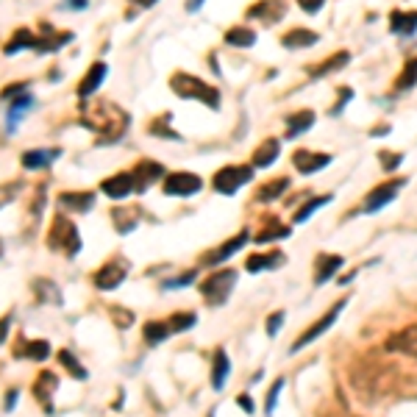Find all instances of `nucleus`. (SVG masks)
Masks as SVG:
<instances>
[{
  "instance_id": "1",
  "label": "nucleus",
  "mask_w": 417,
  "mask_h": 417,
  "mask_svg": "<svg viewBox=\"0 0 417 417\" xmlns=\"http://www.w3.org/2000/svg\"><path fill=\"white\" fill-rule=\"evenodd\" d=\"M81 125L92 128L100 136V145H111L128 128V114L109 100H95V103L81 100Z\"/></svg>"
},
{
  "instance_id": "2",
  "label": "nucleus",
  "mask_w": 417,
  "mask_h": 417,
  "mask_svg": "<svg viewBox=\"0 0 417 417\" xmlns=\"http://www.w3.org/2000/svg\"><path fill=\"white\" fill-rule=\"evenodd\" d=\"M170 89L184 98V100H200L206 103L208 109H220V92L215 87H208L206 81H200L197 76H189V73H175L170 78Z\"/></svg>"
},
{
  "instance_id": "3",
  "label": "nucleus",
  "mask_w": 417,
  "mask_h": 417,
  "mask_svg": "<svg viewBox=\"0 0 417 417\" xmlns=\"http://www.w3.org/2000/svg\"><path fill=\"white\" fill-rule=\"evenodd\" d=\"M47 248L56 250V253H64V256H70V259H73V256L81 250V234H78L76 223L70 220V217H64L61 212H58V215L53 217V223H50Z\"/></svg>"
},
{
  "instance_id": "4",
  "label": "nucleus",
  "mask_w": 417,
  "mask_h": 417,
  "mask_svg": "<svg viewBox=\"0 0 417 417\" xmlns=\"http://www.w3.org/2000/svg\"><path fill=\"white\" fill-rule=\"evenodd\" d=\"M237 278H239L237 270H215L200 284V295L206 298L208 306H223L231 298V290L237 287Z\"/></svg>"
},
{
  "instance_id": "5",
  "label": "nucleus",
  "mask_w": 417,
  "mask_h": 417,
  "mask_svg": "<svg viewBox=\"0 0 417 417\" xmlns=\"http://www.w3.org/2000/svg\"><path fill=\"white\" fill-rule=\"evenodd\" d=\"M250 178H253V164H226L223 170L215 173L212 186L220 195H234L239 186L250 184Z\"/></svg>"
},
{
  "instance_id": "6",
  "label": "nucleus",
  "mask_w": 417,
  "mask_h": 417,
  "mask_svg": "<svg viewBox=\"0 0 417 417\" xmlns=\"http://www.w3.org/2000/svg\"><path fill=\"white\" fill-rule=\"evenodd\" d=\"M128 270H131V261L122 259V256H114V259H109L103 267L95 270L92 281H95V287H98L100 292H111V290H117V287L125 281Z\"/></svg>"
},
{
  "instance_id": "7",
  "label": "nucleus",
  "mask_w": 417,
  "mask_h": 417,
  "mask_svg": "<svg viewBox=\"0 0 417 417\" xmlns=\"http://www.w3.org/2000/svg\"><path fill=\"white\" fill-rule=\"evenodd\" d=\"M345 303H348L345 298H342V301H336V303H334V306H331V309H328V312H325V314H323V317H320V320H317V323H314L312 328H306V331H303V334H301V336H298V339L292 342L290 354H298V351H303L306 345H312L314 339H320V336H323V334H325V331H328V328H331V325L336 323V317L342 314Z\"/></svg>"
},
{
  "instance_id": "8",
  "label": "nucleus",
  "mask_w": 417,
  "mask_h": 417,
  "mask_svg": "<svg viewBox=\"0 0 417 417\" xmlns=\"http://www.w3.org/2000/svg\"><path fill=\"white\" fill-rule=\"evenodd\" d=\"M406 184V178H398V181H387V184H381V186H376L367 197H365V203H362V212L365 215H373V212H381V208L389 203V200H395L398 197V192H400V186Z\"/></svg>"
},
{
  "instance_id": "9",
  "label": "nucleus",
  "mask_w": 417,
  "mask_h": 417,
  "mask_svg": "<svg viewBox=\"0 0 417 417\" xmlns=\"http://www.w3.org/2000/svg\"><path fill=\"white\" fill-rule=\"evenodd\" d=\"M248 239H250V234H248V228L245 231H239L237 237H231L228 242H223L220 248H215V250H208L203 259H200V264H206V267H217V264H223V261H228L234 253H239L245 245H248Z\"/></svg>"
},
{
  "instance_id": "10",
  "label": "nucleus",
  "mask_w": 417,
  "mask_h": 417,
  "mask_svg": "<svg viewBox=\"0 0 417 417\" xmlns=\"http://www.w3.org/2000/svg\"><path fill=\"white\" fill-rule=\"evenodd\" d=\"M200 186H203V178L195 173H173L164 178V195H175V197L197 195Z\"/></svg>"
},
{
  "instance_id": "11",
  "label": "nucleus",
  "mask_w": 417,
  "mask_h": 417,
  "mask_svg": "<svg viewBox=\"0 0 417 417\" xmlns=\"http://www.w3.org/2000/svg\"><path fill=\"white\" fill-rule=\"evenodd\" d=\"M387 351L389 354H403L409 359H417V323L400 328L398 334H392L387 339Z\"/></svg>"
},
{
  "instance_id": "12",
  "label": "nucleus",
  "mask_w": 417,
  "mask_h": 417,
  "mask_svg": "<svg viewBox=\"0 0 417 417\" xmlns=\"http://www.w3.org/2000/svg\"><path fill=\"white\" fill-rule=\"evenodd\" d=\"M14 359H31V362H45L50 356V342L47 339H25L17 336L14 348H12Z\"/></svg>"
},
{
  "instance_id": "13",
  "label": "nucleus",
  "mask_w": 417,
  "mask_h": 417,
  "mask_svg": "<svg viewBox=\"0 0 417 417\" xmlns=\"http://www.w3.org/2000/svg\"><path fill=\"white\" fill-rule=\"evenodd\" d=\"M56 389H58V378L50 370H42L34 378V398L42 403L45 414H53V395H56Z\"/></svg>"
},
{
  "instance_id": "14",
  "label": "nucleus",
  "mask_w": 417,
  "mask_h": 417,
  "mask_svg": "<svg viewBox=\"0 0 417 417\" xmlns=\"http://www.w3.org/2000/svg\"><path fill=\"white\" fill-rule=\"evenodd\" d=\"M131 175H133V181H136V192H145L151 184H156L162 175H164V167L159 164V162H139L133 170H131Z\"/></svg>"
},
{
  "instance_id": "15",
  "label": "nucleus",
  "mask_w": 417,
  "mask_h": 417,
  "mask_svg": "<svg viewBox=\"0 0 417 417\" xmlns=\"http://www.w3.org/2000/svg\"><path fill=\"white\" fill-rule=\"evenodd\" d=\"M342 264H345L342 256H336V253H320L317 261H314V284L323 287L325 281H331Z\"/></svg>"
},
{
  "instance_id": "16",
  "label": "nucleus",
  "mask_w": 417,
  "mask_h": 417,
  "mask_svg": "<svg viewBox=\"0 0 417 417\" xmlns=\"http://www.w3.org/2000/svg\"><path fill=\"white\" fill-rule=\"evenodd\" d=\"M139 217H142L139 206H117V208H111V223H114L117 234H131L139 226Z\"/></svg>"
},
{
  "instance_id": "17",
  "label": "nucleus",
  "mask_w": 417,
  "mask_h": 417,
  "mask_svg": "<svg viewBox=\"0 0 417 417\" xmlns=\"http://www.w3.org/2000/svg\"><path fill=\"white\" fill-rule=\"evenodd\" d=\"M100 189H103L109 197L120 200V197H128L131 192H136V181H133L131 173H117V175L106 178V181L100 184Z\"/></svg>"
},
{
  "instance_id": "18",
  "label": "nucleus",
  "mask_w": 417,
  "mask_h": 417,
  "mask_svg": "<svg viewBox=\"0 0 417 417\" xmlns=\"http://www.w3.org/2000/svg\"><path fill=\"white\" fill-rule=\"evenodd\" d=\"M106 76H109V67H106L103 61H95V64L87 70L84 81L78 84V98H81V100H87L92 92H98V87L106 81Z\"/></svg>"
},
{
  "instance_id": "19",
  "label": "nucleus",
  "mask_w": 417,
  "mask_h": 417,
  "mask_svg": "<svg viewBox=\"0 0 417 417\" xmlns=\"http://www.w3.org/2000/svg\"><path fill=\"white\" fill-rule=\"evenodd\" d=\"M292 164H295L298 173L312 175V173L323 170L325 164H331V156H328V153H314V151H298V153L292 156Z\"/></svg>"
},
{
  "instance_id": "20",
  "label": "nucleus",
  "mask_w": 417,
  "mask_h": 417,
  "mask_svg": "<svg viewBox=\"0 0 417 417\" xmlns=\"http://www.w3.org/2000/svg\"><path fill=\"white\" fill-rule=\"evenodd\" d=\"M281 264H287V256L278 253V250H272V253H250L245 259V270L248 272H264V270H275Z\"/></svg>"
},
{
  "instance_id": "21",
  "label": "nucleus",
  "mask_w": 417,
  "mask_h": 417,
  "mask_svg": "<svg viewBox=\"0 0 417 417\" xmlns=\"http://www.w3.org/2000/svg\"><path fill=\"white\" fill-rule=\"evenodd\" d=\"M58 206L67 208V212H89V208L95 206V192H61L58 195Z\"/></svg>"
},
{
  "instance_id": "22",
  "label": "nucleus",
  "mask_w": 417,
  "mask_h": 417,
  "mask_svg": "<svg viewBox=\"0 0 417 417\" xmlns=\"http://www.w3.org/2000/svg\"><path fill=\"white\" fill-rule=\"evenodd\" d=\"M228 373H231V359L226 354V348H217V351H215V362H212V387L217 392L226 387Z\"/></svg>"
},
{
  "instance_id": "23",
  "label": "nucleus",
  "mask_w": 417,
  "mask_h": 417,
  "mask_svg": "<svg viewBox=\"0 0 417 417\" xmlns=\"http://www.w3.org/2000/svg\"><path fill=\"white\" fill-rule=\"evenodd\" d=\"M61 156V148H53V151H39V148H34V151H25L23 153V167L25 170H45L53 159H58Z\"/></svg>"
},
{
  "instance_id": "24",
  "label": "nucleus",
  "mask_w": 417,
  "mask_h": 417,
  "mask_svg": "<svg viewBox=\"0 0 417 417\" xmlns=\"http://www.w3.org/2000/svg\"><path fill=\"white\" fill-rule=\"evenodd\" d=\"M389 28L398 36H411L417 34V12H392L389 14Z\"/></svg>"
},
{
  "instance_id": "25",
  "label": "nucleus",
  "mask_w": 417,
  "mask_h": 417,
  "mask_svg": "<svg viewBox=\"0 0 417 417\" xmlns=\"http://www.w3.org/2000/svg\"><path fill=\"white\" fill-rule=\"evenodd\" d=\"M278 153H281L278 139H264V142L256 148V153H253V170H256V167H270V164L278 159Z\"/></svg>"
},
{
  "instance_id": "26",
  "label": "nucleus",
  "mask_w": 417,
  "mask_h": 417,
  "mask_svg": "<svg viewBox=\"0 0 417 417\" xmlns=\"http://www.w3.org/2000/svg\"><path fill=\"white\" fill-rule=\"evenodd\" d=\"M281 0H261V3H253L250 9H248V17L250 20H261L264 25H272L275 20H281L284 14H278V12H270V9H275Z\"/></svg>"
},
{
  "instance_id": "27",
  "label": "nucleus",
  "mask_w": 417,
  "mask_h": 417,
  "mask_svg": "<svg viewBox=\"0 0 417 417\" xmlns=\"http://www.w3.org/2000/svg\"><path fill=\"white\" fill-rule=\"evenodd\" d=\"M314 125V111L312 109H303V111H295L290 120H287V139H295L301 136L303 131H309Z\"/></svg>"
},
{
  "instance_id": "28",
  "label": "nucleus",
  "mask_w": 417,
  "mask_h": 417,
  "mask_svg": "<svg viewBox=\"0 0 417 417\" xmlns=\"http://www.w3.org/2000/svg\"><path fill=\"white\" fill-rule=\"evenodd\" d=\"M281 45L290 47V50L309 47V45H317V34H314V31H306V28H292L290 34L281 36Z\"/></svg>"
},
{
  "instance_id": "29",
  "label": "nucleus",
  "mask_w": 417,
  "mask_h": 417,
  "mask_svg": "<svg viewBox=\"0 0 417 417\" xmlns=\"http://www.w3.org/2000/svg\"><path fill=\"white\" fill-rule=\"evenodd\" d=\"M142 334H145V342H148V345H162L173 331H170L167 320H151V323H145Z\"/></svg>"
},
{
  "instance_id": "30",
  "label": "nucleus",
  "mask_w": 417,
  "mask_h": 417,
  "mask_svg": "<svg viewBox=\"0 0 417 417\" xmlns=\"http://www.w3.org/2000/svg\"><path fill=\"white\" fill-rule=\"evenodd\" d=\"M58 365H61L70 376H73L76 381H87V376H89V373H87V367H84L73 354H70V351H58Z\"/></svg>"
},
{
  "instance_id": "31",
  "label": "nucleus",
  "mask_w": 417,
  "mask_h": 417,
  "mask_svg": "<svg viewBox=\"0 0 417 417\" xmlns=\"http://www.w3.org/2000/svg\"><path fill=\"white\" fill-rule=\"evenodd\" d=\"M167 325H170V331H173V334L189 331V328H195V325H197V314H195V312H175V314H170V317H167Z\"/></svg>"
},
{
  "instance_id": "32",
  "label": "nucleus",
  "mask_w": 417,
  "mask_h": 417,
  "mask_svg": "<svg viewBox=\"0 0 417 417\" xmlns=\"http://www.w3.org/2000/svg\"><path fill=\"white\" fill-rule=\"evenodd\" d=\"M290 184H292V181H290L287 175H281V178H275V181L264 184L261 192H259V200H264V203H267V200H275L278 195H284V192L290 189Z\"/></svg>"
},
{
  "instance_id": "33",
  "label": "nucleus",
  "mask_w": 417,
  "mask_h": 417,
  "mask_svg": "<svg viewBox=\"0 0 417 417\" xmlns=\"http://www.w3.org/2000/svg\"><path fill=\"white\" fill-rule=\"evenodd\" d=\"M34 106V98L25 92V95H20V98H14V103H12V109H9V131H14V125L20 122V117L28 111Z\"/></svg>"
},
{
  "instance_id": "34",
  "label": "nucleus",
  "mask_w": 417,
  "mask_h": 417,
  "mask_svg": "<svg viewBox=\"0 0 417 417\" xmlns=\"http://www.w3.org/2000/svg\"><path fill=\"white\" fill-rule=\"evenodd\" d=\"M348 61H351V53H345V50H342V53H336L334 58H325L320 67H314V70H312V78H323L325 73H331V70H339V67H345Z\"/></svg>"
},
{
  "instance_id": "35",
  "label": "nucleus",
  "mask_w": 417,
  "mask_h": 417,
  "mask_svg": "<svg viewBox=\"0 0 417 417\" xmlns=\"http://www.w3.org/2000/svg\"><path fill=\"white\" fill-rule=\"evenodd\" d=\"M226 42L234 45V47H253L256 34H253L250 28H231V31L226 34Z\"/></svg>"
},
{
  "instance_id": "36",
  "label": "nucleus",
  "mask_w": 417,
  "mask_h": 417,
  "mask_svg": "<svg viewBox=\"0 0 417 417\" xmlns=\"http://www.w3.org/2000/svg\"><path fill=\"white\" fill-rule=\"evenodd\" d=\"M331 200H334V195H320V197L309 200V203H306V206L301 208V212H295V223H306V220H309V217H312V215L317 212L320 206H328Z\"/></svg>"
},
{
  "instance_id": "37",
  "label": "nucleus",
  "mask_w": 417,
  "mask_h": 417,
  "mask_svg": "<svg viewBox=\"0 0 417 417\" xmlns=\"http://www.w3.org/2000/svg\"><path fill=\"white\" fill-rule=\"evenodd\" d=\"M414 84H417V58H409L406 67H403V73H400V78L395 81V87L398 89H411Z\"/></svg>"
},
{
  "instance_id": "38",
  "label": "nucleus",
  "mask_w": 417,
  "mask_h": 417,
  "mask_svg": "<svg viewBox=\"0 0 417 417\" xmlns=\"http://www.w3.org/2000/svg\"><path fill=\"white\" fill-rule=\"evenodd\" d=\"M284 387H287V378H284V376L272 381V387H270V392H267V400H264V414H272V411H275V403H278V395H281V392H284Z\"/></svg>"
},
{
  "instance_id": "39",
  "label": "nucleus",
  "mask_w": 417,
  "mask_h": 417,
  "mask_svg": "<svg viewBox=\"0 0 417 417\" xmlns=\"http://www.w3.org/2000/svg\"><path fill=\"white\" fill-rule=\"evenodd\" d=\"M287 237H290V228H287V226H272V228H267V231L256 234V242H259V245H264V242H272V239H287Z\"/></svg>"
},
{
  "instance_id": "40",
  "label": "nucleus",
  "mask_w": 417,
  "mask_h": 417,
  "mask_svg": "<svg viewBox=\"0 0 417 417\" xmlns=\"http://www.w3.org/2000/svg\"><path fill=\"white\" fill-rule=\"evenodd\" d=\"M195 270H189V272H184V275H178V278H167V281H162V290H181V287H189V284H195Z\"/></svg>"
},
{
  "instance_id": "41",
  "label": "nucleus",
  "mask_w": 417,
  "mask_h": 417,
  "mask_svg": "<svg viewBox=\"0 0 417 417\" xmlns=\"http://www.w3.org/2000/svg\"><path fill=\"white\" fill-rule=\"evenodd\" d=\"M148 131H151L153 136H167V139H181V136H178V133H175L173 128H167V125H164V120H156V122H151V125H148Z\"/></svg>"
},
{
  "instance_id": "42",
  "label": "nucleus",
  "mask_w": 417,
  "mask_h": 417,
  "mask_svg": "<svg viewBox=\"0 0 417 417\" xmlns=\"http://www.w3.org/2000/svg\"><path fill=\"white\" fill-rule=\"evenodd\" d=\"M109 314L114 317V323H117L120 328H125V325H131V323H133V312H125V309L111 306V309H109Z\"/></svg>"
},
{
  "instance_id": "43",
  "label": "nucleus",
  "mask_w": 417,
  "mask_h": 417,
  "mask_svg": "<svg viewBox=\"0 0 417 417\" xmlns=\"http://www.w3.org/2000/svg\"><path fill=\"white\" fill-rule=\"evenodd\" d=\"M25 89H28V84H25V81H20V84H12V87H6L3 92H0V100H14V98L25 95Z\"/></svg>"
},
{
  "instance_id": "44",
  "label": "nucleus",
  "mask_w": 417,
  "mask_h": 417,
  "mask_svg": "<svg viewBox=\"0 0 417 417\" xmlns=\"http://www.w3.org/2000/svg\"><path fill=\"white\" fill-rule=\"evenodd\" d=\"M284 320H287V312H272V314L267 317V334H270V336H275Z\"/></svg>"
},
{
  "instance_id": "45",
  "label": "nucleus",
  "mask_w": 417,
  "mask_h": 417,
  "mask_svg": "<svg viewBox=\"0 0 417 417\" xmlns=\"http://www.w3.org/2000/svg\"><path fill=\"white\" fill-rule=\"evenodd\" d=\"M378 159L384 162V170H387V173H392V170L403 162V156H400V153H395V156H392V153H387V151H381V153H378Z\"/></svg>"
},
{
  "instance_id": "46",
  "label": "nucleus",
  "mask_w": 417,
  "mask_h": 417,
  "mask_svg": "<svg viewBox=\"0 0 417 417\" xmlns=\"http://www.w3.org/2000/svg\"><path fill=\"white\" fill-rule=\"evenodd\" d=\"M351 98H354V89H351V87H342V89H339V103L331 109V114H339V111H342V106H345L348 100H351Z\"/></svg>"
},
{
  "instance_id": "47",
  "label": "nucleus",
  "mask_w": 417,
  "mask_h": 417,
  "mask_svg": "<svg viewBox=\"0 0 417 417\" xmlns=\"http://www.w3.org/2000/svg\"><path fill=\"white\" fill-rule=\"evenodd\" d=\"M237 406H242V411H245V414H253V411H256V406H253V398H250L248 392L237 395Z\"/></svg>"
},
{
  "instance_id": "48",
  "label": "nucleus",
  "mask_w": 417,
  "mask_h": 417,
  "mask_svg": "<svg viewBox=\"0 0 417 417\" xmlns=\"http://www.w3.org/2000/svg\"><path fill=\"white\" fill-rule=\"evenodd\" d=\"M298 3H301V9H303V12H309V14H317V12L323 9V3H325V0H298Z\"/></svg>"
},
{
  "instance_id": "49",
  "label": "nucleus",
  "mask_w": 417,
  "mask_h": 417,
  "mask_svg": "<svg viewBox=\"0 0 417 417\" xmlns=\"http://www.w3.org/2000/svg\"><path fill=\"white\" fill-rule=\"evenodd\" d=\"M9 325H12V314H6V317H0V345L6 342V331H9Z\"/></svg>"
},
{
  "instance_id": "50",
  "label": "nucleus",
  "mask_w": 417,
  "mask_h": 417,
  "mask_svg": "<svg viewBox=\"0 0 417 417\" xmlns=\"http://www.w3.org/2000/svg\"><path fill=\"white\" fill-rule=\"evenodd\" d=\"M64 3L73 9V12H81V9H87L89 6V0H64Z\"/></svg>"
},
{
  "instance_id": "51",
  "label": "nucleus",
  "mask_w": 417,
  "mask_h": 417,
  "mask_svg": "<svg viewBox=\"0 0 417 417\" xmlns=\"http://www.w3.org/2000/svg\"><path fill=\"white\" fill-rule=\"evenodd\" d=\"M20 398V389H9V395H6V411H12L14 409V400Z\"/></svg>"
},
{
  "instance_id": "52",
  "label": "nucleus",
  "mask_w": 417,
  "mask_h": 417,
  "mask_svg": "<svg viewBox=\"0 0 417 417\" xmlns=\"http://www.w3.org/2000/svg\"><path fill=\"white\" fill-rule=\"evenodd\" d=\"M203 3H206V0H186V12H197Z\"/></svg>"
},
{
  "instance_id": "53",
  "label": "nucleus",
  "mask_w": 417,
  "mask_h": 417,
  "mask_svg": "<svg viewBox=\"0 0 417 417\" xmlns=\"http://www.w3.org/2000/svg\"><path fill=\"white\" fill-rule=\"evenodd\" d=\"M131 3H136V6H142V9H151L156 0H131Z\"/></svg>"
},
{
  "instance_id": "54",
  "label": "nucleus",
  "mask_w": 417,
  "mask_h": 417,
  "mask_svg": "<svg viewBox=\"0 0 417 417\" xmlns=\"http://www.w3.org/2000/svg\"><path fill=\"white\" fill-rule=\"evenodd\" d=\"M0 248H3V245H0Z\"/></svg>"
}]
</instances>
